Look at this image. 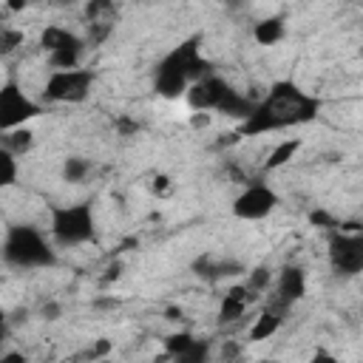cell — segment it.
<instances>
[{"label": "cell", "instance_id": "cell-19", "mask_svg": "<svg viewBox=\"0 0 363 363\" xmlns=\"http://www.w3.org/2000/svg\"><path fill=\"white\" fill-rule=\"evenodd\" d=\"M91 173H94V162L85 159V156H68L62 162V179L68 184H82Z\"/></svg>", "mask_w": 363, "mask_h": 363}, {"label": "cell", "instance_id": "cell-2", "mask_svg": "<svg viewBox=\"0 0 363 363\" xmlns=\"http://www.w3.org/2000/svg\"><path fill=\"white\" fill-rule=\"evenodd\" d=\"M216 74L213 62L201 54V37L193 34L187 40H182L179 45H173L153 68V91L162 99H182L187 96L190 85H196L199 79Z\"/></svg>", "mask_w": 363, "mask_h": 363}, {"label": "cell", "instance_id": "cell-31", "mask_svg": "<svg viewBox=\"0 0 363 363\" xmlns=\"http://www.w3.org/2000/svg\"><path fill=\"white\" fill-rule=\"evenodd\" d=\"M150 187H153V193H164L170 187V179L167 176H153V184Z\"/></svg>", "mask_w": 363, "mask_h": 363}, {"label": "cell", "instance_id": "cell-1", "mask_svg": "<svg viewBox=\"0 0 363 363\" xmlns=\"http://www.w3.org/2000/svg\"><path fill=\"white\" fill-rule=\"evenodd\" d=\"M320 113V99L295 85L292 79H278L255 102L252 113L238 125V136H264L315 122Z\"/></svg>", "mask_w": 363, "mask_h": 363}, {"label": "cell", "instance_id": "cell-7", "mask_svg": "<svg viewBox=\"0 0 363 363\" xmlns=\"http://www.w3.org/2000/svg\"><path fill=\"white\" fill-rule=\"evenodd\" d=\"M43 113V105L34 102L14 79H6L0 85V130L26 128V122L37 119Z\"/></svg>", "mask_w": 363, "mask_h": 363}, {"label": "cell", "instance_id": "cell-27", "mask_svg": "<svg viewBox=\"0 0 363 363\" xmlns=\"http://www.w3.org/2000/svg\"><path fill=\"white\" fill-rule=\"evenodd\" d=\"M40 318L43 320H60L62 318V303L60 301H45L40 306Z\"/></svg>", "mask_w": 363, "mask_h": 363}, {"label": "cell", "instance_id": "cell-16", "mask_svg": "<svg viewBox=\"0 0 363 363\" xmlns=\"http://www.w3.org/2000/svg\"><path fill=\"white\" fill-rule=\"evenodd\" d=\"M34 147V130L31 128H14V130H0V150H9L11 156L23 159Z\"/></svg>", "mask_w": 363, "mask_h": 363}, {"label": "cell", "instance_id": "cell-5", "mask_svg": "<svg viewBox=\"0 0 363 363\" xmlns=\"http://www.w3.org/2000/svg\"><path fill=\"white\" fill-rule=\"evenodd\" d=\"M326 258L332 272L340 278L363 275V227L335 230L326 244Z\"/></svg>", "mask_w": 363, "mask_h": 363}, {"label": "cell", "instance_id": "cell-13", "mask_svg": "<svg viewBox=\"0 0 363 363\" xmlns=\"http://www.w3.org/2000/svg\"><path fill=\"white\" fill-rule=\"evenodd\" d=\"M193 272L204 281H224V278H235V275H247L250 269L235 261V258H224V255H213V252H204L193 261Z\"/></svg>", "mask_w": 363, "mask_h": 363}, {"label": "cell", "instance_id": "cell-25", "mask_svg": "<svg viewBox=\"0 0 363 363\" xmlns=\"http://www.w3.org/2000/svg\"><path fill=\"white\" fill-rule=\"evenodd\" d=\"M111 352H113V340L99 337V340H94V343L88 346L85 357H88V360H94V363H99V360H108V354H111Z\"/></svg>", "mask_w": 363, "mask_h": 363}, {"label": "cell", "instance_id": "cell-20", "mask_svg": "<svg viewBox=\"0 0 363 363\" xmlns=\"http://www.w3.org/2000/svg\"><path fill=\"white\" fill-rule=\"evenodd\" d=\"M272 284H275V272H272L269 267H252V269L247 272V281H244V286H247L255 298L267 295V292L272 289Z\"/></svg>", "mask_w": 363, "mask_h": 363}, {"label": "cell", "instance_id": "cell-33", "mask_svg": "<svg viewBox=\"0 0 363 363\" xmlns=\"http://www.w3.org/2000/svg\"><path fill=\"white\" fill-rule=\"evenodd\" d=\"M99 363H113V360H111V357H108V360H99Z\"/></svg>", "mask_w": 363, "mask_h": 363}, {"label": "cell", "instance_id": "cell-6", "mask_svg": "<svg viewBox=\"0 0 363 363\" xmlns=\"http://www.w3.org/2000/svg\"><path fill=\"white\" fill-rule=\"evenodd\" d=\"M96 77L91 68H68V71H51L45 77V85H43V96L48 102H62V105H77V102H85L91 96V88H94Z\"/></svg>", "mask_w": 363, "mask_h": 363}, {"label": "cell", "instance_id": "cell-30", "mask_svg": "<svg viewBox=\"0 0 363 363\" xmlns=\"http://www.w3.org/2000/svg\"><path fill=\"white\" fill-rule=\"evenodd\" d=\"M0 363H28V357H26L23 352H6V354L0 357Z\"/></svg>", "mask_w": 363, "mask_h": 363}, {"label": "cell", "instance_id": "cell-14", "mask_svg": "<svg viewBox=\"0 0 363 363\" xmlns=\"http://www.w3.org/2000/svg\"><path fill=\"white\" fill-rule=\"evenodd\" d=\"M284 320H286V315L284 312H278V309H272V306H261L258 309V315L252 318V326H250V332H247V337L252 340V343H258V340H267V337H272L281 326H284Z\"/></svg>", "mask_w": 363, "mask_h": 363}, {"label": "cell", "instance_id": "cell-22", "mask_svg": "<svg viewBox=\"0 0 363 363\" xmlns=\"http://www.w3.org/2000/svg\"><path fill=\"white\" fill-rule=\"evenodd\" d=\"M17 173H20L17 156H11L9 150H0V184H3V187L17 184Z\"/></svg>", "mask_w": 363, "mask_h": 363}, {"label": "cell", "instance_id": "cell-8", "mask_svg": "<svg viewBox=\"0 0 363 363\" xmlns=\"http://www.w3.org/2000/svg\"><path fill=\"white\" fill-rule=\"evenodd\" d=\"M278 207V193L267 182H247L233 199V216L241 221H261Z\"/></svg>", "mask_w": 363, "mask_h": 363}, {"label": "cell", "instance_id": "cell-35", "mask_svg": "<svg viewBox=\"0 0 363 363\" xmlns=\"http://www.w3.org/2000/svg\"><path fill=\"white\" fill-rule=\"evenodd\" d=\"M360 54H363V48H360Z\"/></svg>", "mask_w": 363, "mask_h": 363}, {"label": "cell", "instance_id": "cell-34", "mask_svg": "<svg viewBox=\"0 0 363 363\" xmlns=\"http://www.w3.org/2000/svg\"><path fill=\"white\" fill-rule=\"evenodd\" d=\"M272 363H278V360H272Z\"/></svg>", "mask_w": 363, "mask_h": 363}, {"label": "cell", "instance_id": "cell-28", "mask_svg": "<svg viewBox=\"0 0 363 363\" xmlns=\"http://www.w3.org/2000/svg\"><path fill=\"white\" fill-rule=\"evenodd\" d=\"M116 130H119L122 136H130V133H136V130H139V122H136V119H130V116H119V119H116Z\"/></svg>", "mask_w": 363, "mask_h": 363}, {"label": "cell", "instance_id": "cell-32", "mask_svg": "<svg viewBox=\"0 0 363 363\" xmlns=\"http://www.w3.org/2000/svg\"><path fill=\"white\" fill-rule=\"evenodd\" d=\"M179 318H182V312H179L176 306H170V309H167V320H179Z\"/></svg>", "mask_w": 363, "mask_h": 363}, {"label": "cell", "instance_id": "cell-17", "mask_svg": "<svg viewBox=\"0 0 363 363\" xmlns=\"http://www.w3.org/2000/svg\"><path fill=\"white\" fill-rule=\"evenodd\" d=\"M303 139L301 136H289V139H281L269 153H267V162H264V170H278L284 164H289L295 159V153L301 150Z\"/></svg>", "mask_w": 363, "mask_h": 363}, {"label": "cell", "instance_id": "cell-18", "mask_svg": "<svg viewBox=\"0 0 363 363\" xmlns=\"http://www.w3.org/2000/svg\"><path fill=\"white\" fill-rule=\"evenodd\" d=\"M213 360V340L210 337H196L193 346L170 357V363H210Z\"/></svg>", "mask_w": 363, "mask_h": 363}, {"label": "cell", "instance_id": "cell-21", "mask_svg": "<svg viewBox=\"0 0 363 363\" xmlns=\"http://www.w3.org/2000/svg\"><path fill=\"white\" fill-rule=\"evenodd\" d=\"M196 337H199V335H193V332H187V329H182V332H170V335L164 337V354H167V357H176L179 352H184L187 346H193Z\"/></svg>", "mask_w": 363, "mask_h": 363}, {"label": "cell", "instance_id": "cell-23", "mask_svg": "<svg viewBox=\"0 0 363 363\" xmlns=\"http://www.w3.org/2000/svg\"><path fill=\"white\" fill-rule=\"evenodd\" d=\"M23 31L20 28H14V26H0V54L3 57H9V54H14L20 45H23Z\"/></svg>", "mask_w": 363, "mask_h": 363}, {"label": "cell", "instance_id": "cell-29", "mask_svg": "<svg viewBox=\"0 0 363 363\" xmlns=\"http://www.w3.org/2000/svg\"><path fill=\"white\" fill-rule=\"evenodd\" d=\"M309 363H340V360H337L332 352H326V349H318V352L309 357Z\"/></svg>", "mask_w": 363, "mask_h": 363}, {"label": "cell", "instance_id": "cell-12", "mask_svg": "<svg viewBox=\"0 0 363 363\" xmlns=\"http://www.w3.org/2000/svg\"><path fill=\"white\" fill-rule=\"evenodd\" d=\"M85 37H79L77 31H71L68 26H45L40 31V48L54 57V54H82L85 51Z\"/></svg>", "mask_w": 363, "mask_h": 363}, {"label": "cell", "instance_id": "cell-9", "mask_svg": "<svg viewBox=\"0 0 363 363\" xmlns=\"http://www.w3.org/2000/svg\"><path fill=\"white\" fill-rule=\"evenodd\" d=\"M306 272H303V267H298V264H284L278 272H275V284H272V289H269V301H267V306H272V309H278V312H289L303 295H306Z\"/></svg>", "mask_w": 363, "mask_h": 363}, {"label": "cell", "instance_id": "cell-36", "mask_svg": "<svg viewBox=\"0 0 363 363\" xmlns=\"http://www.w3.org/2000/svg\"><path fill=\"white\" fill-rule=\"evenodd\" d=\"M360 227H363V224H360Z\"/></svg>", "mask_w": 363, "mask_h": 363}, {"label": "cell", "instance_id": "cell-26", "mask_svg": "<svg viewBox=\"0 0 363 363\" xmlns=\"http://www.w3.org/2000/svg\"><path fill=\"white\" fill-rule=\"evenodd\" d=\"M309 221H312L315 227H323V230H332V233H335V227H337V221H335L326 210H312V213H309Z\"/></svg>", "mask_w": 363, "mask_h": 363}, {"label": "cell", "instance_id": "cell-11", "mask_svg": "<svg viewBox=\"0 0 363 363\" xmlns=\"http://www.w3.org/2000/svg\"><path fill=\"white\" fill-rule=\"evenodd\" d=\"M252 301H255V295H252L244 284H233V286L221 295L218 315H216L218 326H221V329H227V326L241 323V320L247 318V309H250V303H252Z\"/></svg>", "mask_w": 363, "mask_h": 363}, {"label": "cell", "instance_id": "cell-3", "mask_svg": "<svg viewBox=\"0 0 363 363\" xmlns=\"http://www.w3.org/2000/svg\"><path fill=\"white\" fill-rule=\"evenodd\" d=\"M3 261L11 269H51L57 264V250L43 230L11 224L3 235Z\"/></svg>", "mask_w": 363, "mask_h": 363}, {"label": "cell", "instance_id": "cell-4", "mask_svg": "<svg viewBox=\"0 0 363 363\" xmlns=\"http://www.w3.org/2000/svg\"><path fill=\"white\" fill-rule=\"evenodd\" d=\"M48 235L57 247H82L96 238V216L91 201L54 204L48 210Z\"/></svg>", "mask_w": 363, "mask_h": 363}, {"label": "cell", "instance_id": "cell-15", "mask_svg": "<svg viewBox=\"0 0 363 363\" xmlns=\"http://www.w3.org/2000/svg\"><path fill=\"white\" fill-rule=\"evenodd\" d=\"M284 34H286V20L278 17V14L264 17V20H258L252 26V40L258 45H278L284 40Z\"/></svg>", "mask_w": 363, "mask_h": 363}, {"label": "cell", "instance_id": "cell-10", "mask_svg": "<svg viewBox=\"0 0 363 363\" xmlns=\"http://www.w3.org/2000/svg\"><path fill=\"white\" fill-rule=\"evenodd\" d=\"M230 88H233V85H230L224 77L210 74V77L199 79L196 85H190V91H187L184 99H187V105H190L196 113H210V111L218 113V108H221V102L227 99Z\"/></svg>", "mask_w": 363, "mask_h": 363}, {"label": "cell", "instance_id": "cell-24", "mask_svg": "<svg viewBox=\"0 0 363 363\" xmlns=\"http://www.w3.org/2000/svg\"><path fill=\"white\" fill-rule=\"evenodd\" d=\"M241 352H244V346L238 343V340H233V337H227V340H221V346H218V363H238V357H241Z\"/></svg>", "mask_w": 363, "mask_h": 363}]
</instances>
